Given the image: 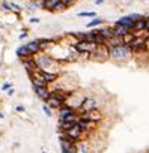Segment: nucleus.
<instances>
[{
    "label": "nucleus",
    "mask_w": 149,
    "mask_h": 153,
    "mask_svg": "<svg viewBox=\"0 0 149 153\" xmlns=\"http://www.w3.org/2000/svg\"><path fill=\"white\" fill-rule=\"evenodd\" d=\"M145 33L149 36V17H146V24H145Z\"/></svg>",
    "instance_id": "393cba45"
},
{
    "label": "nucleus",
    "mask_w": 149,
    "mask_h": 153,
    "mask_svg": "<svg viewBox=\"0 0 149 153\" xmlns=\"http://www.w3.org/2000/svg\"><path fill=\"white\" fill-rule=\"evenodd\" d=\"M104 23H106V18H103V17H95V18H91V21L86 23V27H88V29H97V27H101Z\"/></svg>",
    "instance_id": "f8f14e48"
},
{
    "label": "nucleus",
    "mask_w": 149,
    "mask_h": 153,
    "mask_svg": "<svg viewBox=\"0 0 149 153\" xmlns=\"http://www.w3.org/2000/svg\"><path fill=\"white\" fill-rule=\"evenodd\" d=\"M0 119H5V114H3L2 111H0Z\"/></svg>",
    "instance_id": "2f4dec72"
},
{
    "label": "nucleus",
    "mask_w": 149,
    "mask_h": 153,
    "mask_svg": "<svg viewBox=\"0 0 149 153\" xmlns=\"http://www.w3.org/2000/svg\"><path fill=\"white\" fill-rule=\"evenodd\" d=\"M65 9H66V5L60 0V2L56 5V8H54V11H53V12H62V11H65Z\"/></svg>",
    "instance_id": "aec40b11"
},
{
    "label": "nucleus",
    "mask_w": 149,
    "mask_h": 153,
    "mask_svg": "<svg viewBox=\"0 0 149 153\" xmlns=\"http://www.w3.org/2000/svg\"><path fill=\"white\" fill-rule=\"evenodd\" d=\"M113 29H115V36L127 38V36L131 33V29H130V27H124V26H115V24H113Z\"/></svg>",
    "instance_id": "4468645a"
},
{
    "label": "nucleus",
    "mask_w": 149,
    "mask_h": 153,
    "mask_svg": "<svg viewBox=\"0 0 149 153\" xmlns=\"http://www.w3.org/2000/svg\"><path fill=\"white\" fill-rule=\"evenodd\" d=\"M60 2V0H41L39 2V6L45 11H54L56 5Z\"/></svg>",
    "instance_id": "ddd939ff"
},
{
    "label": "nucleus",
    "mask_w": 149,
    "mask_h": 153,
    "mask_svg": "<svg viewBox=\"0 0 149 153\" xmlns=\"http://www.w3.org/2000/svg\"><path fill=\"white\" fill-rule=\"evenodd\" d=\"M124 44H127V42H125V38H121V36H113L112 39L107 41V47H109V48L119 47V45H124Z\"/></svg>",
    "instance_id": "dca6fc26"
},
{
    "label": "nucleus",
    "mask_w": 149,
    "mask_h": 153,
    "mask_svg": "<svg viewBox=\"0 0 149 153\" xmlns=\"http://www.w3.org/2000/svg\"><path fill=\"white\" fill-rule=\"evenodd\" d=\"M97 108H98V101H97L95 98H92V96H88V98L83 99L82 107H80L77 111H79V114H80V113H83V111H94V110H97Z\"/></svg>",
    "instance_id": "20e7f679"
},
{
    "label": "nucleus",
    "mask_w": 149,
    "mask_h": 153,
    "mask_svg": "<svg viewBox=\"0 0 149 153\" xmlns=\"http://www.w3.org/2000/svg\"><path fill=\"white\" fill-rule=\"evenodd\" d=\"M14 93H15V90H14V87H11V89H9V90L6 92V95H8V96H12Z\"/></svg>",
    "instance_id": "cd10ccee"
},
{
    "label": "nucleus",
    "mask_w": 149,
    "mask_h": 153,
    "mask_svg": "<svg viewBox=\"0 0 149 153\" xmlns=\"http://www.w3.org/2000/svg\"><path fill=\"white\" fill-rule=\"evenodd\" d=\"M3 27H5V24H3L2 21H0V29H3Z\"/></svg>",
    "instance_id": "473e14b6"
},
{
    "label": "nucleus",
    "mask_w": 149,
    "mask_h": 153,
    "mask_svg": "<svg viewBox=\"0 0 149 153\" xmlns=\"http://www.w3.org/2000/svg\"><path fill=\"white\" fill-rule=\"evenodd\" d=\"M0 6H2L5 11H12V5H11V2H2V5H0Z\"/></svg>",
    "instance_id": "412c9836"
},
{
    "label": "nucleus",
    "mask_w": 149,
    "mask_h": 153,
    "mask_svg": "<svg viewBox=\"0 0 149 153\" xmlns=\"http://www.w3.org/2000/svg\"><path fill=\"white\" fill-rule=\"evenodd\" d=\"M11 5H12V11H14V12H20V11H21V6H20V5L12 3V2H11Z\"/></svg>",
    "instance_id": "b1692460"
},
{
    "label": "nucleus",
    "mask_w": 149,
    "mask_h": 153,
    "mask_svg": "<svg viewBox=\"0 0 149 153\" xmlns=\"http://www.w3.org/2000/svg\"><path fill=\"white\" fill-rule=\"evenodd\" d=\"M41 153H47V152H41Z\"/></svg>",
    "instance_id": "f704fd0d"
},
{
    "label": "nucleus",
    "mask_w": 149,
    "mask_h": 153,
    "mask_svg": "<svg viewBox=\"0 0 149 153\" xmlns=\"http://www.w3.org/2000/svg\"><path fill=\"white\" fill-rule=\"evenodd\" d=\"M92 125H94V122H91V120H79V126L82 128V131L83 132H88V131H91V128H92Z\"/></svg>",
    "instance_id": "f3484780"
},
{
    "label": "nucleus",
    "mask_w": 149,
    "mask_h": 153,
    "mask_svg": "<svg viewBox=\"0 0 149 153\" xmlns=\"http://www.w3.org/2000/svg\"><path fill=\"white\" fill-rule=\"evenodd\" d=\"M35 62H36L39 71L59 74V68L60 66H59V60L56 57H51L47 53H38V57H35Z\"/></svg>",
    "instance_id": "f257e3e1"
},
{
    "label": "nucleus",
    "mask_w": 149,
    "mask_h": 153,
    "mask_svg": "<svg viewBox=\"0 0 149 153\" xmlns=\"http://www.w3.org/2000/svg\"><path fill=\"white\" fill-rule=\"evenodd\" d=\"M62 2H63V3L66 5V8H71V6H72L74 3L77 2V0H62Z\"/></svg>",
    "instance_id": "4be33fe9"
},
{
    "label": "nucleus",
    "mask_w": 149,
    "mask_h": 153,
    "mask_svg": "<svg viewBox=\"0 0 149 153\" xmlns=\"http://www.w3.org/2000/svg\"><path fill=\"white\" fill-rule=\"evenodd\" d=\"M45 104H47V105H48L51 110H59V108H60V107H62L65 102H63L62 99H59V98H56V96H53V95H51Z\"/></svg>",
    "instance_id": "9b49d317"
},
{
    "label": "nucleus",
    "mask_w": 149,
    "mask_h": 153,
    "mask_svg": "<svg viewBox=\"0 0 149 153\" xmlns=\"http://www.w3.org/2000/svg\"><path fill=\"white\" fill-rule=\"evenodd\" d=\"M104 2H106V0H95V5L100 6V5H104Z\"/></svg>",
    "instance_id": "c85d7f7f"
},
{
    "label": "nucleus",
    "mask_w": 149,
    "mask_h": 153,
    "mask_svg": "<svg viewBox=\"0 0 149 153\" xmlns=\"http://www.w3.org/2000/svg\"><path fill=\"white\" fill-rule=\"evenodd\" d=\"M145 39H146V45H148V50H149V36H146Z\"/></svg>",
    "instance_id": "7c9ffc66"
},
{
    "label": "nucleus",
    "mask_w": 149,
    "mask_h": 153,
    "mask_svg": "<svg viewBox=\"0 0 149 153\" xmlns=\"http://www.w3.org/2000/svg\"><path fill=\"white\" fill-rule=\"evenodd\" d=\"M41 108H42V111L45 113V116H47V117H53V110H51L47 104H42V105H41Z\"/></svg>",
    "instance_id": "6ab92c4d"
},
{
    "label": "nucleus",
    "mask_w": 149,
    "mask_h": 153,
    "mask_svg": "<svg viewBox=\"0 0 149 153\" xmlns=\"http://www.w3.org/2000/svg\"><path fill=\"white\" fill-rule=\"evenodd\" d=\"M60 149H62V153H77V144L74 143L60 141Z\"/></svg>",
    "instance_id": "1a4fd4ad"
},
{
    "label": "nucleus",
    "mask_w": 149,
    "mask_h": 153,
    "mask_svg": "<svg viewBox=\"0 0 149 153\" xmlns=\"http://www.w3.org/2000/svg\"><path fill=\"white\" fill-rule=\"evenodd\" d=\"M39 72H41V76L44 78V81H45L47 84L56 83V81H57L59 74H56V72H47V71H39Z\"/></svg>",
    "instance_id": "9d476101"
},
{
    "label": "nucleus",
    "mask_w": 149,
    "mask_h": 153,
    "mask_svg": "<svg viewBox=\"0 0 149 153\" xmlns=\"http://www.w3.org/2000/svg\"><path fill=\"white\" fill-rule=\"evenodd\" d=\"M11 87H12L11 83H3V84H2V90H3V92H8Z\"/></svg>",
    "instance_id": "5701e85b"
},
{
    "label": "nucleus",
    "mask_w": 149,
    "mask_h": 153,
    "mask_svg": "<svg viewBox=\"0 0 149 153\" xmlns=\"http://www.w3.org/2000/svg\"><path fill=\"white\" fill-rule=\"evenodd\" d=\"M133 24H134V20L130 17V14L124 15V17H121L115 21V26H124V27H130V29L133 27Z\"/></svg>",
    "instance_id": "6e6552de"
},
{
    "label": "nucleus",
    "mask_w": 149,
    "mask_h": 153,
    "mask_svg": "<svg viewBox=\"0 0 149 153\" xmlns=\"http://www.w3.org/2000/svg\"><path fill=\"white\" fill-rule=\"evenodd\" d=\"M15 111H18V113H24L26 108H24L23 105H17V107H15Z\"/></svg>",
    "instance_id": "a878e982"
},
{
    "label": "nucleus",
    "mask_w": 149,
    "mask_h": 153,
    "mask_svg": "<svg viewBox=\"0 0 149 153\" xmlns=\"http://www.w3.org/2000/svg\"><path fill=\"white\" fill-rule=\"evenodd\" d=\"M77 153H91V144L88 140H82L77 143Z\"/></svg>",
    "instance_id": "2eb2a0df"
},
{
    "label": "nucleus",
    "mask_w": 149,
    "mask_h": 153,
    "mask_svg": "<svg viewBox=\"0 0 149 153\" xmlns=\"http://www.w3.org/2000/svg\"><path fill=\"white\" fill-rule=\"evenodd\" d=\"M74 47H76V50H77L80 54H85V53L91 54L98 45L94 44V42H91V41H77L76 44H74Z\"/></svg>",
    "instance_id": "7ed1b4c3"
},
{
    "label": "nucleus",
    "mask_w": 149,
    "mask_h": 153,
    "mask_svg": "<svg viewBox=\"0 0 149 153\" xmlns=\"http://www.w3.org/2000/svg\"><path fill=\"white\" fill-rule=\"evenodd\" d=\"M29 21H30V23H32V24H38V23H39V21H41V20H39V18H36V17H32V18H30V20H29Z\"/></svg>",
    "instance_id": "bb28decb"
},
{
    "label": "nucleus",
    "mask_w": 149,
    "mask_h": 153,
    "mask_svg": "<svg viewBox=\"0 0 149 153\" xmlns=\"http://www.w3.org/2000/svg\"><path fill=\"white\" fill-rule=\"evenodd\" d=\"M30 2H41V0H30Z\"/></svg>",
    "instance_id": "72a5a7b5"
},
{
    "label": "nucleus",
    "mask_w": 149,
    "mask_h": 153,
    "mask_svg": "<svg viewBox=\"0 0 149 153\" xmlns=\"http://www.w3.org/2000/svg\"><path fill=\"white\" fill-rule=\"evenodd\" d=\"M145 24H146V15H143V18L137 20L133 27H131V33L133 35H140L142 32H145Z\"/></svg>",
    "instance_id": "39448f33"
},
{
    "label": "nucleus",
    "mask_w": 149,
    "mask_h": 153,
    "mask_svg": "<svg viewBox=\"0 0 149 153\" xmlns=\"http://www.w3.org/2000/svg\"><path fill=\"white\" fill-rule=\"evenodd\" d=\"M18 38H20V39H26V38H27V33H26V32H23V33H21Z\"/></svg>",
    "instance_id": "c756f323"
},
{
    "label": "nucleus",
    "mask_w": 149,
    "mask_h": 153,
    "mask_svg": "<svg viewBox=\"0 0 149 153\" xmlns=\"http://www.w3.org/2000/svg\"><path fill=\"white\" fill-rule=\"evenodd\" d=\"M15 53H17V56H18L20 59H23V60H24V59H32V57L35 56V54L27 48V45H26V44H24V45H20V47L17 48V51H15Z\"/></svg>",
    "instance_id": "0eeeda50"
},
{
    "label": "nucleus",
    "mask_w": 149,
    "mask_h": 153,
    "mask_svg": "<svg viewBox=\"0 0 149 153\" xmlns=\"http://www.w3.org/2000/svg\"><path fill=\"white\" fill-rule=\"evenodd\" d=\"M131 57H133V51H131V48H130L128 44L109 48V59H110L112 62L125 63V62H128Z\"/></svg>",
    "instance_id": "f03ea898"
},
{
    "label": "nucleus",
    "mask_w": 149,
    "mask_h": 153,
    "mask_svg": "<svg viewBox=\"0 0 149 153\" xmlns=\"http://www.w3.org/2000/svg\"><path fill=\"white\" fill-rule=\"evenodd\" d=\"M33 90H35L36 96H38L41 101H44V102H47L48 98L51 96V90H48L47 86H45V87H33Z\"/></svg>",
    "instance_id": "423d86ee"
},
{
    "label": "nucleus",
    "mask_w": 149,
    "mask_h": 153,
    "mask_svg": "<svg viewBox=\"0 0 149 153\" xmlns=\"http://www.w3.org/2000/svg\"><path fill=\"white\" fill-rule=\"evenodd\" d=\"M77 17H80V18H95V17H98V15H97V12H94V11H82V12L77 14Z\"/></svg>",
    "instance_id": "a211bd4d"
}]
</instances>
